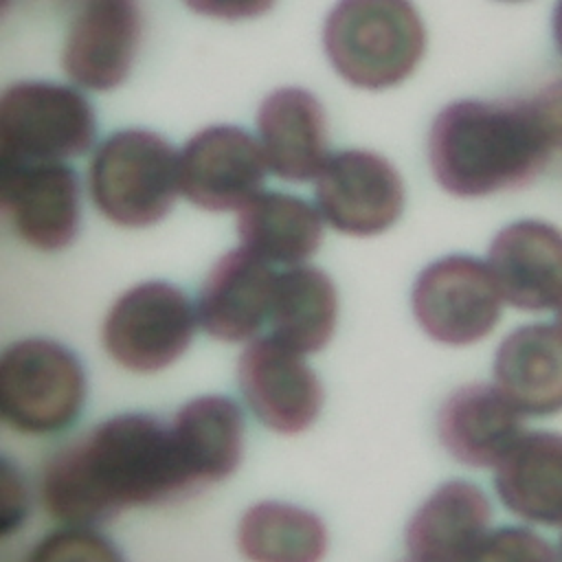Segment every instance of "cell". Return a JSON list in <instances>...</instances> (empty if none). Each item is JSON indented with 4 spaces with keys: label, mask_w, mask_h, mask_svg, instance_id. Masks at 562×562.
<instances>
[{
    "label": "cell",
    "mask_w": 562,
    "mask_h": 562,
    "mask_svg": "<svg viewBox=\"0 0 562 562\" xmlns=\"http://www.w3.org/2000/svg\"><path fill=\"white\" fill-rule=\"evenodd\" d=\"M86 400V375L77 356L48 338H24L0 358V415L31 435L70 426Z\"/></svg>",
    "instance_id": "5"
},
{
    "label": "cell",
    "mask_w": 562,
    "mask_h": 562,
    "mask_svg": "<svg viewBox=\"0 0 562 562\" xmlns=\"http://www.w3.org/2000/svg\"><path fill=\"white\" fill-rule=\"evenodd\" d=\"M555 149L538 97L454 101L432 121L428 162L457 198H483L529 184Z\"/></svg>",
    "instance_id": "2"
},
{
    "label": "cell",
    "mask_w": 562,
    "mask_h": 562,
    "mask_svg": "<svg viewBox=\"0 0 562 562\" xmlns=\"http://www.w3.org/2000/svg\"><path fill=\"white\" fill-rule=\"evenodd\" d=\"M411 562H417V560H411Z\"/></svg>",
    "instance_id": "33"
},
{
    "label": "cell",
    "mask_w": 562,
    "mask_h": 562,
    "mask_svg": "<svg viewBox=\"0 0 562 562\" xmlns=\"http://www.w3.org/2000/svg\"><path fill=\"white\" fill-rule=\"evenodd\" d=\"M336 288L323 270L296 266L277 274L268 314L277 340L303 356L321 351L336 329Z\"/></svg>",
    "instance_id": "23"
},
{
    "label": "cell",
    "mask_w": 562,
    "mask_h": 562,
    "mask_svg": "<svg viewBox=\"0 0 562 562\" xmlns=\"http://www.w3.org/2000/svg\"><path fill=\"white\" fill-rule=\"evenodd\" d=\"M558 560L562 562V533H560V547H558Z\"/></svg>",
    "instance_id": "31"
},
{
    "label": "cell",
    "mask_w": 562,
    "mask_h": 562,
    "mask_svg": "<svg viewBox=\"0 0 562 562\" xmlns=\"http://www.w3.org/2000/svg\"><path fill=\"white\" fill-rule=\"evenodd\" d=\"M138 40L136 0H83L68 29L61 66L88 90H112L130 75Z\"/></svg>",
    "instance_id": "13"
},
{
    "label": "cell",
    "mask_w": 562,
    "mask_h": 562,
    "mask_svg": "<svg viewBox=\"0 0 562 562\" xmlns=\"http://www.w3.org/2000/svg\"><path fill=\"white\" fill-rule=\"evenodd\" d=\"M501 290L490 266L468 255H448L426 266L413 285L419 327L443 345H472L498 323Z\"/></svg>",
    "instance_id": "8"
},
{
    "label": "cell",
    "mask_w": 562,
    "mask_h": 562,
    "mask_svg": "<svg viewBox=\"0 0 562 562\" xmlns=\"http://www.w3.org/2000/svg\"><path fill=\"white\" fill-rule=\"evenodd\" d=\"M274 279L270 263L244 248L220 257L198 299L202 329L224 342L252 338L270 314Z\"/></svg>",
    "instance_id": "16"
},
{
    "label": "cell",
    "mask_w": 562,
    "mask_h": 562,
    "mask_svg": "<svg viewBox=\"0 0 562 562\" xmlns=\"http://www.w3.org/2000/svg\"><path fill=\"white\" fill-rule=\"evenodd\" d=\"M195 316L187 294L165 281H145L123 292L103 323V347L114 362L154 373L189 347Z\"/></svg>",
    "instance_id": "7"
},
{
    "label": "cell",
    "mask_w": 562,
    "mask_h": 562,
    "mask_svg": "<svg viewBox=\"0 0 562 562\" xmlns=\"http://www.w3.org/2000/svg\"><path fill=\"white\" fill-rule=\"evenodd\" d=\"M237 235L241 248L268 263L296 266L310 259L323 241L318 211L303 198L268 191L239 209Z\"/></svg>",
    "instance_id": "22"
},
{
    "label": "cell",
    "mask_w": 562,
    "mask_h": 562,
    "mask_svg": "<svg viewBox=\"0 0 562 562\" xmlns=\"http://www.w3.org/2000/svg\"><path fill=\"white\" fill-rule=\"evenodd\" d=\"M553 132L555 149H562V81L547 86L542 92L536 94Z\"/></svg>",
    "instance_id": "28"
},
{
    "label": "cell",
    "mask_w": 562,
    "mask_h": 562,
    "mask_svg": "<svg viewBox=\"0 0 562 562\" xmlns=\"http://www.w3.org/2000/svg\"><path fill=\"white\" fill-rule=\"evenodd\" d=\"M266 156L235 125H213L187 140L178 158L182 195L206 211L241 209L266 180Z\"/></svg>",
    "instance_id": "10"
},
{
    "label": "cell",
    "mask_w": 562,
    "mask_h": 562,
    "mask_svg": "<svg viewBox=\"0 0 562 562\" xmlns=\"http://www.w3.org/2000/svg\"><path fill=\"white\" fill-rule=\"evenodd\" d=\"M178 158L156 132L121 130L110 134L90 162L88 187L94 206L125 228L160 222L178 195Z\"/></svg>",
    "instance_id": "4"
},
{
    "label": "cell",
    "mask_w": 562,
    "mask_h": 562,
    "mask_svg": "<svg viewBox=\"0 0 562 562\" xmlns=\"http://www.w3.org/2000/svg\"><path fill=\"white\" fill-rule=\"evenodd\" d=\"M239 391L261 424L281 432L305 430L321 413L323 386L303 353L274 336L252 340L237 362Z\"/></svg>",
    "instance_id": "11"
},
{
    "label": "cell",
    "mask_w": 562,
    "mask_h": 562,
    "mask_svg": "<svg viewBox=\"0 0 562 562\" xmlns=\"http://www.w3.org/2000/svg\"><path fill=\"white\" fill-rule=\"evenodd\" d=\"M191 11L220 20H248L263 15L277 0H182Z\"/></svg>",
    "instance_id": "27"
},
{
    "label": "cell",
    "mask_w": 562,
    "mask_h": 562,
    "mask_svg": "<svg viewBox=\"0 0 562 562\" xmlns=\"http://www.w3.org/2000/svg\"><path fill=\"white\" fill-rule=\"evenodd\" d=\"M257 130L268 167L288 182L312 180L329 160L325 110L303 88L268 94L259 105Z\"/></svg>",
    "instance_id": "17"
},
{
    "label": "cell",
    "mask_w": 562,
    "mask_h": 562,
    "mask_svg": "<svg viewBox=\"0 0 562 562\" xmlns=\"http://www.w3.org/2000/svg\"><path fill=\"white\" fill-rule=\"evenodd\" d=\"M468 562H560L553 547L527 527L505 525L479 542Z\"/></svg>",
    "instance_id": "26"
},
{
    "label": "cell",
    "mask_w": 562,
    "mask_h": 562,
    "mask_svg": "<svg viewBox=\"0 0 562 562\" xmlns=\"http://www.w3.org/2000/svg\"><path fill=\"white\" fill-rule=\"evenodd\" d=\"M0 206L29 246L61 250L79 231V180L61 162H0Z\"/></svg>",
    "instance_id": "12"
},
{
    "label": "cell",
    "mask_w": 562,
    "mask_h": 562,
    "mask_svg": "<svg viewBox=\"0 0 562 562\" xmlns=\"http://www.w3.org/2000/svg\"><path fill=\"white\" fill-rule=\"evenodd\" d=\"M494 487L501 503L518 518L562 525V432H525L496 463Z\"/></svg>",
    "instance_id": "21"
},
{
    "label": "cell",
    "mask_w": 562,
    "mask_h": 562,
    "mask_svg": "<svg viewBox=\"0 0 562 562\" xmlns=\"http://www.w3.org/2000/svg\"><path fill=\"white\" fill-rule=\"evenodd\" d=\"M494 380L522 415L562 413V329L549 323L516 327L496 349Z\"/></svg>",
    "instance_id": "19"
},
{
    "label": "cell",
    "mask_w": 562,
    "mask_h": 562,
    "mask_svg": "<svg viewBox=\"0 0 562 562\" xmlns=\"http://www.w3.org/2000/svg\"><path fill=\"white\" fill-rule=\"evenodd\" d=\"M26 562H123V558L99 531L70 525L42 538Z\"/></svg>",
    "instance_id": "25"
},
{
    "label": "cell",
    "mask_w": 562,
    "mask_h": 562,
    "mask_svg": "<svg viewBox=\"0 0 562 562\" xmlns=\"http://www.w3.org/2000/svg\"><path fill=\"white\" fill-rule=\"evenodd\" d=\"M171 441L189 483L200 490L235 472L244 448L239 406L224 395H202L187 402L171 426Z\"/></svg>",
    "instance_id": "20"
},
{
    "label": "cell",
    "mask_w": 562,
    "mask_h": 562,
    "mask_svg": "<svg viewBox=\"0 0 562 562\" xmlns=\"http://www.w3.org/2000/svg\"><path fill=\"white\" fill-rule=\"evenodd\" d=\"M237 544L250 562H321L327 549V529L307 509L263 501L241 516Z\"/></svg>",
    "instance_id": "24"
},
{
    "label": "cell",
    "mask_w": 562,
    "mask_h": 562,
    "mask_svg": "<svg viewBox=\"0 0 562 562\" xmlns=\"http://www.w3.org/2000/svg\"><path fill=\"white\" fill-rule=\"evenodd\" d=\"M316 202L336 231L369 237L395 224L404 209V184L386 158L345 149L329 156L321 169Z\"/></svg>",
    "instance_id": "9"
},
{
    "label": "cell",
    "mask_w": 562,
    "mask_h": 562,
    "mask_svg": "<svg viewBox=\"0 0 562 562\" xmlns=\"http://www.w3.org/2000/svg\"><path fill=\"white\" fill-rule=\"evenodd\" d=\"M551 26H553V40H555V46H558V50L562 53V0H558V2H555L553 18H551Z\"/></svg>",
    "instance_id": "29"
},
{
    "label": "cell",
    "mask_w": 562,
    "mask_h": 562,
    "mask_svg": "<svg viewBox=\"0 0 562 562\" xmlns=\"http://www.w3.org/2000/svg\"><path fill=\"white\" fill-rule=\"evenodd\" d=\"M437 435L459 463L492 468L525 435L522 413L498 386L465 384L443 400Z\"/></svg>",
    "instance_id": "15"
},
{
    "label": "cell",
    "mask_w": 562,
    "mask_h": 562,
    "mask_svg": "<svg viewBox=\"0 0 562 562\" xmlns=\"http://www.w3.org/2000/svg\"><path fill=\"white\" fill-rule=\"evenodd\" d=\"M97 134L83 94L48 81H20L0 97V162H59L81 156Z\"/></svg>",
    "instance_id": "6"
},
{
    "label": "cell",
    "mask_w": 562,
    "mask_h": 562,
    "mask_svg": "<svg viewBox=\"0 0 562 562\" xmlns=\"http://www.w3.org/2000/svg\"><path fill=\"white\" fill-rule=\"evenodd\" d=\"M490 518L492 507L479 485L448 481L408 520L406 549L417 562H468L487 536Z\"/></svg>",
    "instance_id": "18"
},
{
    "label": "cell",
    "mask_w": 562,
    "mask_h": 562,
    "mask_svg": "<svg viewBox=\"0 0 562 562\" xmlns=\"http://www.w3.org/2000/svg\"><path fill=\"white\" fill-rule=\"evenodd\" d=\"M505 2H520V0H505Z\"/></svg>",
    "instance_id": "32"
},
{
    "label": "cell",
    "mask_w": 562,
    "mask_h": 562,
    "mask_svg": "<svg viewBox=\"0 0 562 562\" xmlns=\"http://www.w3.org/2000/svg\"><path fill=\"white\" fill-rule=\"evenodd\" d=\"M323 46L347 83L384 90L415 70L426 29L411 0H338L325 20Z\"/></svg>",
    "instance_id": "3"
},
{
    "label": "cell",
    "mask_w": 562,
    "mask_h": 562,
    "mask_svg": "<svg viewBox=\"0 0 562 562\" xmlns=\"http://www.w3.org/2000/svg\"><path fill=\"white\" fill-rule=\"evenodd\" d=\"M555 310H558V327L562 329V301H560V305Z\"/></svg>",
    "instance_id": "30"
},
{
    "label": "cell",
    "mask_w": 562,
    "mask_h": 562,
    "mask_svg": "<svg viewBox=\"0 0 562 562\" xmlns=\"http://www.w3.org/2000/svg\"><path fill=\"white\" fill-rule=\"evenodd\" d=\"M193 490L169 428L145 413L101 422L55 452L42 474L46 512L72 527L97 525L130 505L167 503Z\"/></svg>",
    "instance_id": "1"
},
{
    "label": "cell",
    "mask_w": 562,
    "mask_h": 562,
    "mask_svg": "<svg viewBox=\"0 0 562 562\" xmlns=\"http://www.w3.org/2000/svg\"><path fill=\"white\" fill-rule=\"evenodd\" d=\"M487 266L503 301L522 312L553 310L562 301V231L520 220L496 233Z\"/></svg>",
    "instance_id": "14"
}]
</instances>
